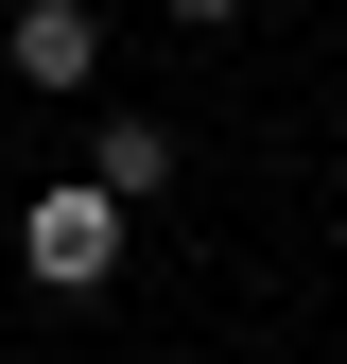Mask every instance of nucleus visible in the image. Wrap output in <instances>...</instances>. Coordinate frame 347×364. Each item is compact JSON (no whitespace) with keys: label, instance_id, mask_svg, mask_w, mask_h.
<instances>
[{"label":"nucleus","instance_id":"f257e3e1","mask_svg":"<svg viewBox=\"0 0 347 364\" xmlns=\"http://www.w3.org/2000/svg\"><path fill=\"white\" fill-rule=\"evenodd\" d=\"M18 260H35V295H105V278H122V191H87V173L35 191V208H18Z\"/></svg>","mask_w":347,"mask_h":364},{"label":"nucleus","instance_id":"f03ea898","mask_svg":"<svg viewBox=\"0 0 347 364\" xmlns=\"http://www.w3.org/2000/svg\"><path fill=\"white\" fill-rule=\"evenodd\" d=\"M0 70H18V87H87V70H105V18H87V0H18Z\"/></svg>","mask_w":347,"mask_h":364},{"label":"nucleus","instance_id":"7ed1b4c3","mask_svg":"<svg viewBox=\"0 0 347 364\" xmlns=\"http://www.w3.org/2000/svg\"><path fill=\"white\" fill-rule=\"evenodd\" d=\"M156 173H174V122H105V156H87V191H122V208H139Z\"/></svg>","mask_w":347,"mask_h":364},{"label":"nucleus","instance_id":"20e7f679","mask_svg":"<svg viewBox=\"0 0 347 364\" xmlns=\"http://www.w3.org/2000/svg\"><path fill=\"white\" fill-rule=\"evenodd\" d=\"M174 18H191V35H226V18H243V0H174Z\"/></svg>","mask_w":347,"mask_h":364}]
</instances>
